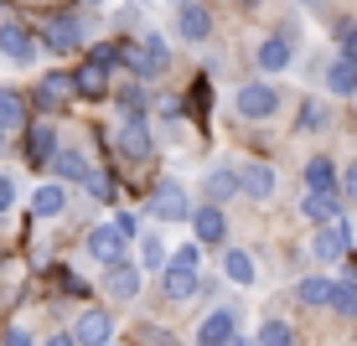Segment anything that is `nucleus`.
Masks as SVG:
<instances>
[{"label":"nucleus","instance_id":"36","mask_svg":"<svg viewBox=\"0 0 357 346\" xmlns=\"http://www.w3.org/2000/svg\"><path fill=\"white\" fill-rule=\"evenodd\" d=\"M89 57H93V63H104V68H109V63H119V57H125V47H119V42H98Z\"/></svg>","mask_w":357,"mask_h":346},{"label":"nucleus","instance_id":"3","mask_svg":"<svg viewBox=\"0 0 357 346\" xmlns=\"http://www.w3.org/2000/svg\"><path fill=\"white\" fill-rule=\"evenodd\" d=\"M36 36L21 26V21H0V52H6V63H16V68H26V63H36Z\"/></svg>","mask_w":357,"mask_h":346},{"label":"nucleus","instance_id":"43","mask_svg":"<svg viewBox=\"0 0 357 346\" xmlns=\"http://www.w3.org/2000/svg\"><path fill=\"white\" fill-rule=\"evenodd\" d=\"M42 346H78V341H73V336H47Z\"/></svg>","mask_w":357,"mask_h":346},{"label":"nucleus","instance_id":"39","mask_svg":"<svg viewBox=\"0 0 357 346\" xmlns=\"http://www.w3.org/2000/svg\"><path fill=\"white\" fill-rule=\"evenodd\" d=\"M57 284H63L68 294H89V290H83V279H78V274H68V269H57Z\"/></svg>","mask_w":357,"mask_h":346},{"label":"nucleus","instance_id":"37","mask_svg":"<svg viewBox=\"0 0 357 346\" xmlns=\"http://www.w3.org/2000/svg\"><path fill=\"white\" fill-rule=\"evenodd\" d=\"M83 187H89L93 196H109V191H114V187H109V176H104V171H98V166H89V176H83Z\"/></svg>","mask_w":357,"mask_h":346},{"label":"nucleus","instance_id":"38","mask_svg":"<svg viewBox=\"0 0 357 346\" xmlns=\"http://www.w3.org/2000/svg\"><path fill=\"white\" fill-rule=\"evenodd\" d=\"M0 346H36V341H31V331H21V326H10V331H6V336H0Z\"/></svg>","mask_w":357,"mask_h":346},{"label":"nucleus","instance_id":"46","mask_svg":"<svg viewBox=\"0 0 357 346\" xmlns=\"http://www.w3.org/2000/svg\"><path fill=\"white\" fill-rule=\"evenodd\" d=\"M0 145H6V129H0Z\"/></svg>","mask_w":357,"mask_h":346},{"label":"nucleus","instance_id":"34","mask_svg":"<svg viewBox=\"0 0 357 346\" xmlns=\"http://www.w3.org/2000/svg\"><path fill=\"white\" fill-rule=\"evenodd\" d=\"M114 104L125 109V114H145V88H140V83H130V88L114 93Z\"/></svg>","mask_w":357,"mask_h":346},{"label":"nucleus","instance_id":"8","mask_svg":"<svg viewBox=\"0 0 357 346\" xmlns=\"http://www.w3.org/2000/svg\"><path fill=\"white\" fill-rule=\"evenodd\" d=\"M109 274H104V290L114 294L119 305H130L135 294H140V264H125V258H114V264H104Z\"/></svg>","mask_w":357,"mask_h":346},{"label":"nucleus","instance_id":"22","mask_svg":"<svg viewBox=\"0 0 357 346\" xmlns=\"http://www.w3.org/2000/svg\"><path fill=\"white\" fill-rule=\"evenodd\" d=\"M31 212H36V217H63V212H68V191L57 187V181L36 187V196H31Z\"/></svg>","mask_w":357,"mask_h":346},{"label":"nucleus","instance_id":"26","mask_svg":"<svg viewBox=\"0 0 357 346\" xmlns=\"http://www.w3.org/2000/svg\"><path fill=\"white\" fill-rule=\"evenodd\" d=\"M326 88L337 93V98H352L357 93V68L347 63V57H337V63L326 68Z\"/></svg>","mask_w":357,"mask_h":346},{"label":"nucleus","instance_id":"48","mask_svg":"<svg viewBox=\"0 0 357 346\" xmlns=\"http://www.w3.org/2000/svg\"><path fill=\"white\" fill-rule=\"evenodd\" d=\"M301 6H311V0H301Z\"/></svg>","mask_w":357,"mask_h":346},{"label":"nucleus","instance_id":"4","mask_svg":"<svg viewBox=\"0 0 357 346\" xmlns=\"http://www.w3.org/2000/svg\"><path fill=\"white\" fill-rule=\"evenodd\" d=\"M119 63H130V72H140V78H155V72L171 63V52H166L161 36H145L140 47H125V57H119Z\"/></svg>","mask_w":357,"mask_h":346},{"label":"nucleus","instance_id":"42","mask_svg":"<svg viewBox=\"0 0 357 346\" xmlns=\"http://www.w3.org/2000/svg\"><path fill=\"white\" fill-rule=\"evenodd\" d=\"M10 202H16V187H10V181H6V176H0V212H6V207H10Z\"/></svg>","mask_w":357,"mask_h":346},{"label":"nucleus","instance_id":"14","mask_svg":"<svg viewBox=\"0 0 357 346\" xmlns=\"http://www.w3.org/2000/svg\"><path fill=\"white\" fill-rule=\"evenodd\" d=\"M89 258H93V264H114V258H125V233H119V228H93L89 233Z\"/></svg>","mask_w":357,"mask_h":346},{"label":"nucleus","instance_id":"17","mask_svg":"<svg viewBox=\"0 0 357 346\" xmlns=\"http://www.w3.org/2000/svg\"><path fill=\"white\" fill-rule=\"evenodd\" d=\"M161 274H166V294H171V300H197V294H202V274H197V269L166 264Z\"/></svg>","mask_w":357,"mask_h":346},{"label":"nucleus","instance_id":"7","mask_svg":"<svg viewBox=\"0 0 357 346\" xmlns=\"http://www.w3.org/2000/svg\"><path fill=\"white\" fill-rule=\"evenodd\" d=\"M114 145H119V155H130V160H145V155H151V129H145V114H125V125L114 129Z\"/></svg>","mask_w":357,"mask_h":346},{"label":"nucleus","instance_id":"49","mask_svg":"<svg viewBox=\"0 0 357 346\" xmlns=\"http://www.w3.org/2000/svg\"><path fill=\"white\" fill-rule=\"evenodd\" d=\"M104 346H109V341H104Z\"/></svg>","mask_w":357,"mask_h":346},{"label":"nucleus","instance_id":"40","mask_svg":"<svg viewBox=\"0 0 357 346\" xmlns=\"http://www.w3.org/2000/svg\"><path fill=\"white\" fill-rule=\"evenodd\" d=\"M114 228L125 233V238H135V233H140V222H135V212H119V217H114Z\"/></svg>","mask_w":357,"mask_h":346},{"label":"nucleus","instance_id":"41","mask_svg":"<svg viewBox=\"0 0 357 346\" xmlns=\"http://www.w3.org/2000/svg\"><path fill=\"white\" fill-rule=\"evenodd\" d=\"M342 191H347V196H352V202H357V160H352V166H347V171H342Z\"/></svg>","mask_w":357,"mask_h":346},{"label":"nucleus","instance_id":"19","mask_svg":"<svg viewBox=\"0 0 357 346\" xmlns=\"http://www.w3.org/2000/svg\"><path fill=\"white\" fill-rule=\"evenodd\" d=\"M0 129H6V134L26 129V98H21L16 88H0Z\"/></svg>","mask_w":357,"mask_h":346},{"label":"nucleus","instance_id":"32","mask_svg":"<svg viewBox=\"0 0 357 346\" xmlns=\"http://www.w3.org/2000/svg\"><path fill=\"white\" fill-rule=\"evenodd\" d=\"M337 57L357 68V21H337Z\"/></svg>","mask_w":357,"mask_h":346},{"label":"nucleus","instance_id":"5","mask_svg":"<svg viewBox=\"0 0 357 346\" xmlns=\"http://www.w3.org/2000/svg\"><path fill=\"white\" fill-rule=\"evenodd\" d=\"M78 47H83V21L73 10L47 16V52H78Z\"/></svg>","mask_w":357,"mask_h":346},{"label":"nucleus","instance_id":"45","mask_svg":"<svg viewBox=\"0 0 357 346\" xmlns=\"http://www.w3.org/2000/svg\"><path fill=\"white\" fill-rule=\"evenodd\" d=\"M0 21H6V0H0Z\"/></svg>","mask_w":357,"mask_h":346},{"label":"nucleus","instance_id":"18","mask_svg":"<svg viewBox=\"0 0 357 346\" xmlns=\"http://www.w3.org/2000/svg\"><path fill=\"white\" fill-rule=\"evenodd\" d=\"M181 36H187V42H207V36H213V16H207V6H192V0H181Z\"/></svg>","mask_w":357,"mask_h":346},{"label":"nucleus","instance_id":"44","mask_svg":"<svg viewBox=\"0 0 357 346\" xmlns=\"http://www.w3.org/2000/svg\"><path fill=\"white\" fill-rule=\"evenodd\" d=\"M83 6H104V0H83Z\"/></svg>","mask_w":357,"mask_h":346},{"label":"nucleus","instance_id":"30","mask_svg":"<svg viewBox=\"0 0 357 346\" xmlns=\"http://www.w3.org/2000/svg\"><path fill=\"white\" fill-rule=\"evenodd\" d=\"M254 341H259V346H295V331L285 326V320H264Z\"/></svg>","mask_w":357,"mask_h":346},{"label":"nucleus","instance_id":"47","mask_svg":"<svg viewBox=\"0 0 357 346\" xmlns=\"http://www.w3.org/2000/svg\"><path fill=\"white\" fill-rule=\"evenodd\" d=\"M352 284H357V269H352Z\"/></svg>","mask_w":357,"mask_h":346},{"label":"nucleus","instance_id":"21","mask_svg":"<svg viewBox=\"0 0 357 346\" xmlns=\"http://www.w3.org/2000/svg\"><path fill=\"white\" fill-rule=\"evenodd\" d=\"M301 212L311 222H331V217H342V202H337V191H305L301 196Z\"/></svg>","mask_w":357,"mask_h":346},{"label":"nucleus","instance_id":"9","mask_svg":"<svg viewBox=\"0 0 357 346\" xmlns=\"http://www.w3.org/2000/svg\"><path fill=\"white\" fill-rule=\"evenodd\" d=\"M145 212H155L161 222H181V217L192 212V207H187V191H181L176 181H166V187H155V191H151V207H145Z\"/></svg>","mask_w":357,"mask_h":346},{"label":"nucleus","instance_id":"1","mask_svg":"<svg viewBox=\"0 0 357 346\" xmlns=\"http://www.w3.org/2000/svg\"><path fill=\"white\" fill-rule=\"evenodd\" d=\"M347 253H352V233H347V222H342V217H331V222H316L311 258H326V264H337V258H347Z\"/></svg>","mask_w":357,"mask_h":346},{"label":"nucleus","instance_id":"6","mask_svg":"<svg viewBox=\"0 0 357 346\" xmlns=\"http://www.w3.org/2000/svg\"><path fill=\"white\" fill-rule=\"evenodd\" d=\"M68 98H73V72H47V78L31 88V104L42 109V114H57Z\"/></svg>","mask_w":357,"mask_h":346},{"label":"nucleus","instance_id":"33","mask_svg":"<svg viewBox=\"0 0 357 346\" xmlns=\"http://www.w3.org/2000/svg\"><path fill=\"white\" fill-rule=\"evenodd\" d=\"M166 264H176V269H197V264H202V243H181V249H171ZM166 264H161V269H166Z\"/></svg>","mask_w":357,"mask_h":346},{"label":"nucleus","instance_id":"23","mask_svg":"<svg viewBox=\"0 0 357 346\" xmlns=\"http://www.w3.org/2000/svg\"><path fill=\"white\" fill-rule=\"evenodd\" d=\"M295 129H301V134H321V129H331V109L321 104V98H305L301 114H295Z\"/></svg>","mask_w":357,"mask_h":346},{"label":"nucleus","instance_id":"28","mask_svg":"<svg viewBox=\"0 0 357 346\" xmlns=\"http://www.w3.org/2000/svg\"><path fill=\"white\" fill-rule=\"evenodd\" d=\"M295 300H301V305H326V300H331V279L305 274L301 284H295Z\"/></svg>","mask_w":357,"mask_h":346},{"label":"nucleus","instance_id":"25","mask_svg":"<svg viewBox=\"0 0 357 346\" xmlns=\"http://www.w3.org/2000/svg\"><path fill=\"white\" fill-rule=\"evenodd\" d=\"M305 191H337V160H305Z\"/></svg>","mask_w":357,"mask_h":346},{"label":"nucleus","instance_id":"31","mask_svg":"<svg viewBox=\"0 0 357 346\" xmlns=\"http://www.w3.org/2000/svg\"><path fill=\"white\" fill-rule=\"evenodd\" d=\"M326 305H337V315H352L357 320V284L347 279V284H331V300Z\"/></svg>","mask_w":357,"mask_h":346},{"label":"nucleus","instance_id":"12","mask_svg":"<svg viewBox=\"0 0 357 346\" xmlns=\"http://www.w3.org/2000/svg\"><path fill=\"white\" fill-rule=\"evenodd\" d=\"M192 217V228H197V243H223V233H228V217H223V207L218 202H207V207H197Z\"/></svg>","mask_w":357,"mask_h":346},{"label":"nucleus","instance_id":"10","mask_svg":"<svg viewBox=\"0 0 357 346\" xmlns=\"http://www.w3.org/2000/svg\"><path fill=\"white\" fill-rule=\"evenodd\" d=\"M73 341H78V346H104V341H114V320H109V310H83L78 326H73Z\"/></svg>","mask_w":357,"mask_h":346},{"label":"nucleus","instance_id":"24","mask_svg":"<svg viewBox=\"0 0 357 346\" xmlns=\"http://www.w3.org/2000/svg\"><path fill=\"white\" fill-rule=\"evenodd\" d=\"M47 166H52L63 181H83V176H89V155H83V150H63V145L52 150V160H47Z\"/></svg>","mask_w":357,"mask_h":346},{"label":"nucleus","instance_id":"16","mask_svg":"<svg viewBox=\"0 0 357 346\" xmlns=\"http://www.w3.org/2000/svg\"><path fill=\"white\" fill-rule=\"evenodd\" d=\"M73 93H83V98H104V93H109V68L89 57V63L73 72Z\"/></svg>","mask_w":357,"mask_h":346},{"label":"nucleus","instance_id":"15","mask_svg":"<svg viewBox=\"0 0 357 346\" xmlns=\"http://www.w3.org/2000/svg\"><path fill=\"white\" fill-rule=\"evenodd\" d=\"M21 134H26V160H31V166H47L52 150H57V129L42 119V125H26Z\"/></svg>","mask_w":357,"mask_h":346},{"label":"nucleus","instance_id":"11","mask_svg":"<svg viewBox=\"0 0 357 346\" xmlns=\"http://www.w3.org/2000/svg\"><path fill=\"white\" fill-rule=\"evenodd\" d=\"M233 336H238L233 310H213V315H202V326H197V346H228Z\"/></svg>","mask_w":357,"mask_h":346},{"label":"nucleus","instance_id":"29","mask_svg":"<svg viewBox=\"0 0 357 346\" xmlns=\"http://www.w3.org/2000/svg\"><path fill=\"white\" fill-rule=\"evenodd\" d=\"M238 191V171H207V202H228Z\"/></svg>","mask_w":357,"mask_h":346},{"label":"nucleus","instance_id":"27","mask_svg":"<svg viewBox=\"0 0 357 346\" xmlns=\"http://www.w3.org/2000/svg\"><path fill=\"white\" fill-rule=\"evenodd\" d=\"M223 274L233 284H254V258H249V249H228L223 253Z\"/></svg>","mask_w":357,"mask_h":346},{"label":"nucleus","instance_id":"2","mask_svg":"<svg viewBox=\"0 0 357 346\" xmlns=\"http://www.w3.org/2000/svg\"><path fill=\"white\" fill-rule=\"evenodd\" d=\"M233 109H238V119H269L280 109V88L275 83H249V88H238Z\"/></svg>","mask_w":357,"mask_h":346},{"label":"nucleus","instance_id":"20","mask_svg":"<svg viewBox=\"0 0 357 346\" xmlns=\"http://www.w3.org/2000/svg\"><path fill=\"white\" fill-rule=\"evenodd\" d=\"M290 42H285V36H269V42H259V52H254V63H259L264 72H285L290 68Z\"/></svg>","mask_w":357,"mask_h":346},{"label":"nucleus","instance_id":"13","mask_svg":"<svg viewBox=\"0 0 357 346\" xmlns=\"http://www.w3.org/2000/svg\"><path fill=\"white\" fill-rule=\"evenodd\" d=\"M238 191H243V196H254V202L275 196V166H264V160L243 166V171H238Z\"/></svg>","mask_w":357,"mask_h":346},{"label":"nucleus","instance_id":"35","mask_svg":"<svg viewBox=\"0 0 357 346\" xmlns=\"http://www.w3.org/2000/svg\"><path fill=\"white\" fill-rule=\"evenodd\" d=\"M166 264V243L161 238H145L140 243V269H161Z\"/></svg>","mask_w":357,"mask_h":346}]
</instances>
